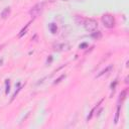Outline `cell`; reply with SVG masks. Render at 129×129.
<instances>
[{"label": "cell", "instance_id": "obj_1", "mask_svg": "<svg viewBox=\"0 0 129 129\" xmlns=\"http://www.w3.org/2000/svg\"><path fill=\"white\" fill-rule=\"evenodd\" d=\"M101 21L103 23V25L106 27V28H113L115 26V19L114 17L109 14V13H106L102 16L101 18Z\"/></svg>", "mask_w": 129, "mask_h": 129}, {"label": "cell", "instance_id": "obj_2", "mask_svg": "<svg viewBox=\"0 0 129 129\" xmlns=\"http://www.w3.org/2000/svg\"><path fill=\"white\" fill-rule=\"evenodd\" d=\"M83 25L85 26V29H86L87 31H89V32H93V31H95V30L97 29V27H98V23H97V21H96L95 19H93V18L85 19V22H84Z\"/></svg>", "mask_w": 129, "mask_h": 129}, {"label": "cell", "instance_id": "obj_3", "mask_svg": "<svg viewBox=\"0 0 129 129\" xmlns=\"http://www.w3.org/2000/svg\"><path fill=\"white\" fill-rule=\"evenodd\" d=\"M43 8V2H39L37 4H35L30 10H29V14L32 16V17H36L42 10Z\"/></svg>", "mask_w": 129, "mask_h": 129}, {"label": "cell", "instance_id": "obj_4", "mask_svg": "<svg viewBox=\"0 0 129 129\" xmlns=\"http://www.w3.org/2000/svg\"><path fill=\"white\" fill-rule=\"evenodd\" d=\"M54 50H63V49H69V44L67 43H56L53 45Z\"/></svg>", "mask_w": 129, "mask_h": 129}, {"label": "cell", "instance_id": "obj_5", "mask_svg": "<svg viewBox=\"0 0 129 129\" xmlns=\"http://www.w3.org/2000/svg\"><path fill=\"white\" fill-rule=\"evenodd\" d=\"M10 12H11V9H10V7H6V8H4V9H3V11H2V12H1V14H0L1 18H3V19L7 18V17L9 16Z\"/></svg>", "mask_w": 129, "mask_h": 129}, {"label": "cell", "instance_id": "obj_6", "mask_svg": "<svg viewBox=\"0 0 129 129\" xmlns=\"http://www.w3.org/2000/svg\"><path fill=\"white\" fill-rule=\"evenodd\" d=\"M112 68H113V66H109V67H107L106 69H104L103 71H101L97 76H96V78H100L101 76H103V75H105L107 72H109V71H111L112 70Z\"/></svg>", "mask_w": 129, "mask_h": 129}, {"label": "cell", "instance_id": "obj_7", "mask_svg": "<svg viewBox=\"0 0 129 129\" xmlns=\"http://www.w3.org/2000/svg\"><path fill=\"white\" fill-rule=\"evenodd\" d=\"M30 23H31V21H29V22H28V23H27V24L25 25V27H23V28L21 29V31H20V33L18 34V36H19V37H22V36H23V35H24V34L26 33V31H27V29H28V27H29V25H30Z\"/></svg>", "mask_w": 129, "mask_h": 129}, {"label": "cell", "instance_id": "obj_8", "mask_svg": "<svg viewBox=\"0 0 129 129\" xmlns=\"http://www.w3.org/2000/svg\"><path fill=\"white\" fill-rule=\"evenodd\" d=\"M49 30H50V32H51L52 34H55L56 31H57V26H56V24H55V23H51V24L49 25Z\"/></svg>", "mask_w": 129, "mask_h": 129}, {"label": "cell", "instance_id": "obj_9", "mask_svg": "<svg viewBox=\"0 0 129 129\" xmlns=\"http://www.w3.org/2000/svg\"><path fill=\"white\" fill-rule=\"evenodd\" d=\"M119 115H120V104L118 105L117 110H116V115H115V119H114V123L115 124H117L118 121H119Z\"/></svg>", "mask_w": 129, "mask_h": 129}, {"label": "cell", "instance_id": "obj_10", "mask_svg": "<svg viewBox=\"0 0 129 129\" xmlns=\"http://www.w3.org/2000/svg\"><path fill=\"white\" fill-rule=\"evenodd\" d=\"M101 36H102V33L100 32V31H93L92 32V37L93 38H95V39H99V38H101Z\"/></svg>", "mask_w": 129, "mask_h": 129}, {"label": "cell", "instance_id": "obj_11", "mask_svg": "<svg viewBox=\"0 0 129 129\" xmlns=\"http://www.w3.org/2000/svg\"><path fill=\"white\" fill-rule=\"evenodd\" d=\"M126 95H127V90H124L121 94H120V98H119V103L120 102H122L125 98H126Z\"/></svg>", "mask_w": 129, "mask_h": 129}, {"label": "cell", "instance_id": "obj_12", "mask_svg": "<svg viewBox=\"0 0 129 129\" xmlns=\"http://www.w3.org/2000/svg\"><path fill=\"white\" fill-rule=\"evenodd\" d=\"M64 78H66V75H61V76H60V77H59V78L54 82V84H58V83H60V82H61V80H62V79H64Z\"/></svg>", "mask_w": 129, "mask_h": 129}, {"label": "cell", "instance_id": "obj_13", "mask_svg": "<svg viewBox=\"0 0 129 129\" xmlns=\"http://www.w3.org/2000/svg\"><path fill=\"white\" fill-rule=\"evenodd\" d=\"M87 46H88V43H87V42H84V43H81L79 47H80V48H82V49H84V48H86Z\"/></svg>", "mask_w": 129, "mask_h": 129}, {"label": "cell", "instance_id": "obj_14", "mask_svg": "<svg viewBox=\"0 0 129 129\" xmlns=\"http://www.w3.org/2000/svg\"><path fill=\"white\" fill-rule=\"evenodd\" d=\"M9 92V80H6V90H5V93L7 94Z\"/></svg>", "mask_w": 129, "mask_h": 129}, {"label": "cell", "instance_id": "obj_15", "mask_svg": "<svg viewBox=\"0 0 129 129\" xmlns=\"http://www.w3.org/2000/svg\"><path fill=\"white\" fill-rule=\"evenodd\" d=\"M116 84H117V81H115V82H114V84H111V89H112V90H114V89H115Z\"/></svg>", "mask_w": 129, "mask_h": 129}, {"label": "cell", "instance_id": "obj_16", "mask_svg": "<svg viewBox=\"0 0 129 129\" xmlns=\"http://www.w3.org/2000/svg\"><path fill=\"white\" fill-rule=\"evenodd\" d=\"M51 60H52V56H51V55H49V57L47 58L46 62H47V63H49V62H51Z\"/></svg>", "mask_w": 129, "mask_h": 129}, {"label": "cell", "instance_id": "obj_17", "mask_svg": "<svg viewBox=\"0 0 129 129\" xmlns=\"http://www.w3.org/2000/svg\"><path fill=\"white\" fill-rule=\"evenodd\" d=\"M53 1H55V0H49V2H53Z\"/></svg>", "mask_w": 129, "mask_h": 129}, {"label": "cell", "instance_id": "obj_18", "mask_svg": "<svg viewBox=\"0 0 129 129\" xmlns=\"http://www.w3.org/2000/svg\"><path fill=\"white\" fill-rule=\"evenodd\" d=\"M62 1H69V0H62Z\"/></svg>", "mask_w": 129, "mask_h": 129}]
</instances>
